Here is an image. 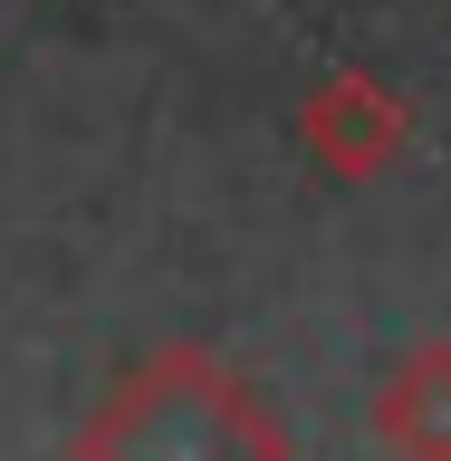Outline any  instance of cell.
Returning <instances> with one entry per match:
<instances>
[{
  "label": "cell",
  "mask_w": 451,
  "mask_h": 461,
  "mask_svg": "<svg viewBox=\"0 0 451 461\" xmlns=\"http://www.w3.org/2000/svg\"><path fill=\"white\" fill-rule=\"evenodd\" d=\"M68 461H288V423L212 346H154L96 394Z\"/></svg>",
  "instance_id": "1"
},
{
  "label": "cell",
  "mask_w": 451,
  "mask_h": 461,
  "mask_svg": "<svg viewBox=\"0 0 451 461\" xmlns=\"http://www.w3.org/2000/svg\"><path fill=\"white\" fill-rule=\"evenodd\" d=\"M298 144H308L337 183H374V173L413 144V106H403L384 77H365V68H337V77L308 86V106H298Z\"/></svg>",
  "instance_id": "2"
},
{
  "label": "cell",
  "mask_w": 451,
  "mask_h": 461,
  "mask_svg": "<svg viewBox=\"0 0 451 461\" xmlns=\"http://www.w3.org/2000/svg\"><path fill=\"white\" fill-rule=\"evenodd\" d=\"M374 452L384 461H451V337H423L374 384Z\"/></svg>",
  "instance_id": "3"
}]
</instances>
